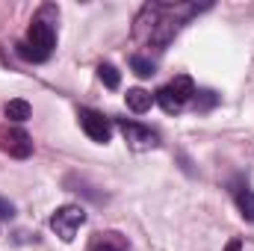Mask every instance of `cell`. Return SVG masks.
<instances>
[{
	"label": "cell",
	"mask_w": 254,
	"mask_h": 251,
	"mask_svg": "<svg viewBox=\"0 0 254 251\" xmlns=\"http://www.w3.org/2000/svg\"><path fill=\"white\" fill-rule=\"evenodd\" d=\"M80 127L86 130V136H89L92 142H101V145H107L110 136H113V125H110V119H104L98 110H89V107L80 110Z\"/></svg>",
	"instance_id": "8992f818"
},
{
	"label": "cell",
	"mask_w": 254,
	"mask_h": 251,
	"mask_svg": "<svg viewBox=\"0 0 254 251\" xmlns=\"http://www.w3.org/2000/svg\"><path fill=\"white\" fill-rule=\"evenodd\" d=\"M3 113H6L9 122H27L33 110H30V104H27L24 98H15V101H9V104L3 107Z\"/></svg>",
	"instance_id": "9c48e42d"
},
{
	"label": "cell",
	"mask_w": 254,
	"mask_h": 251,
	"mask_svg": "<svg viewBox=\"0 0 254 251\" xmlns=\"http://www.w3.org/2000/svg\"><path fill=\"white\" fill-rule=\"evenodd\" d=\"M12 216H15V207H12V201L0 198V222H6V219H12Z\"/></svg>",
	"instance_id": "5bb4252c"
},
{
	"label": "cell",
	"mask_w": 254,
	"mask_h": 251,
	"mask_svg": "<svg viewBox=\"0 0 254 251\" xmlns=\"http://www.w3.org/2000/svg\"><path fill=\"white\" fill-rule=\"evenodd\" d=\"M130 68H133L136 77H154V74H157L154 60H148V57H142V54H133V57H130Z\"/></svg>",
	"instance_id": "30bf717a"
},
{
	"label": "cell",
	"mask_w": 254,
	"mask_h": 251,
	"mask_svg": "<svg viewBox=\"0 0 254 251\" xmlns=\"http://www.w3.org/2000/svg\"><path fill=\"white\" fill-rule=\"evenodd\" d=\"M195 110H210L216 104V92H195Z\"/></svg>",
	"instance_id": "4fadbf2b"
},
{
	"label": "cell",
	"mask_w": 254,
	"mask_h": 251,
	"mask_svg": "<svg viewBox=\"0 0 254 251\" xmlns=\"http://www.w3.org/2000/svg\"><path fill=\"white\" fill-rule=\"evenodd\" d=\"M125 101H127V107H130L133 113H148V110H151V104H154V95L136 86V89H127Z\"/></svg>",
	"instance_id": "ba28073f"
},
{
	"label": "cell",
	"mask_w": 254,
	"mask_h": 251,
	"mask_svg": "<svg viewBox=\"0 0 254 251\" xmlns=\"http://www.w3.org/2000/svg\"><path fill=\"white\" fill-rule=\"evenodd\" d=\"M192 98H195V83H192V77H187V74L175 77L169 86H163V89L154 95V101H157L169 116L181 113V110L187 107V101H192Z\"/></svg>",
	"instance_id": "6da1fadb"
},
{
	"label": "cell",
	"mask_w": 254,
	"mask_h": 251,
	"mask_svg": "<svg viewBox=\"0 0 254 251\" xmlns=\"http://www.w3.org/2000/svg\"><path fill=\"white\" fill-rule=\"evenodd\" d=\"M0 151L15 157V160H27L33 154V139H30L27 130L6 125V127H0Z\"/></svg>",
	"instance_id": "277c9868"
},
{
	"label": "cell",
	"mask_w": 254,
	"mask_h": 251,
	"mask_svg": "<svg viewBox=\"0 0 254 251\" xmlns=\"http://www.w3.org/2000/svg\"><path fill=\"white\" fill-rule=\"evenodd\" d=\"M80 225H86V210L77 207V204H65V207H60L51 216V228H54V234L63 243H71L74 240V234L80 231Z\"/></svg>",
	"instance_id": "7a4b0ae2"
},
{
	"label": "cell",
	"mask_w": 254,
	"mask_h": 251,
	"mask_svg": "<svg viewBox=\"0 0 254 251\" xmlns=\"http://www.w3.org/2000/svg\"><path fill=\"white\" fill-rule=\"evenodd\" d=\"M119 130L125 136V142L133 148V151H151L160 145V136L145 125H136V122H127V119H119Z\"/></svg>",
	"instance_id": "5b68a950"
},
{
	"label": "cell",
	"mask_w": 254,
	"mask_h": 251,
	"mask_svg": "<svg viewBox=\"0 0 254 251\" xmlns=\"http://www.w3.org/2000/svg\"><path fill=\"white\" fill-rule=\"evenodd\" d=\"M27 45H30L42 60H48L51 51L57 48V27H54L51 21H45L42 15H36L33 24L27 27Z\"/></svg>",
	"instance_id": "3957f363"
},
{
	"label": "cell",
	"mask_w": 254,
	"mask_h": 251,
	"mask_svg": "<svg viewBox=\"0 0 254 251\" xmlns=\"http://www.w3.org/2000/svg\"><path fill=\"white\" fill-rule=\"evenodd\" d=\"M225 251H243V240H231V243L225 246Z\"/></svg>",
	"instance_id": "9a60e30c"
},
{
	"label": "cell",
	"mask_w": 254,
	"mask_h": 251,
	"mask_svg": "<svg viewBox=\"0 0 254 251\" xmlns=\"http://www.w3.org/2000/svg\"><path fill=\"white\" fill-rule=\"evenodd\" d=\"M237 207H240L246 222H254V192L252 189H240L237 192Z\"/></svg>",
	"instance_id": "8fae6325"
},
{
	"label": "cell",
	"mask_w": 254,
	"mask_h": 251,
	"mask_svg": "<svg viewBox=\"0 0 254 251\" xmlns=\"http://www.w3.org/2000/svg\"><path fill=\"white\" fill-rule=\"evenodd\" d=\"M89 251H130L127 249V240L116 231H107V234H95V240L89 243Z\"/></svg>",
	"instance_id": "52a82bcc"
},
{
	"label": "cell",
	"mask_w": 254,
	"mask_h": 251,
	"mask_svg": "<svg viewBox=\"0 0 254 251\" xmlns=\"http://www.w3.org/2000/svg\"><path fill=\"white\" fill-rule=\"evenodd\" d=\"M98 77H101V83H104L107 89H119V83H122L116 65H101V68H98Z\"/></svg>",
	"instance_id": "7c38bea8"
}]
</instances>
